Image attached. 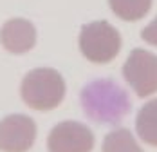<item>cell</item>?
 Listing matches in <instances>:
<instances>
[{
    "mask_svg": "<svg viewBox=\"0 0 157 152\" xmlns=\"http://www.w3.org/2000/svg\"><path fill=\"white\" fill-rule=\"evenodd\" d=\"M79 102L85 114L98 123H117L130 110V98L126 91L110 78H98L87 83Z\"/></svg>",
    "mask_w": 157,
    "mask_h": 152,
    "instance_id": "obj_1",
    "label": "cell"
},
{
    "mask_svg": "<svg viewBox=\"0 0 157 152\" xmlns=\"http://www.w3.org/2000/svg\"><path fill=\"white\" fill-rule=\"evenodd\" d=\"M20 94L31 109L51 110L62 103L65 96V80L56 69L38 67L24 76Z\"/></svg>",
    "mask_w": 157,
    "mask_h": 152,
    "instance_id": "obj_2",
    "label": "cell"
},
{
    "mask_svg": "<svg viewBox=\"0 0 157 152\" xmlns=\"http://www.w3.org/2000/svg\"><path fill=\"white\" fill-rule=\"evenodd\" d=\"M79 51L92 63H109L121 49V34L107 20L85 24L79 31Z\"/></svg>",
    "mask_w": 157,
    "mask_h": 152,
    "instance_id": "obj_3",
    "label": "cell"
},
{
    "mask_svg": "<svg viewBox=\"0 0 157 152\" xmlns=\"http://www.w3.org/2000/svg\"><path fill=\"white\" fill-rule=\"evenodd\" d=\"M123 76L137 96L157 92V54L146 49H134L123 63Z\"/></svg>",
    "mask_w": 157,
    "mask_h": 152,
    "instance_id": "obj_4",
    "label": "cell"
},
{
    "mask_svg": "<svg viewBox=\"0 0 157 152\" xmlns=\"http://www.w3.org/2000/svg\"><path fill=\"white\" fill-rule=\"evenodd\" d=\"M94 147L92 130L79 122H62L47 136L49 152H90Z\"/></svg>",
    "mask_w": 157,
    "mask_h": 152,
    "instance_id": "obj_5",
    "label": "cell"
},
{
    "mask_svg": "<svg viewBox=\"0 0 157 152\" xmlns=\"http://www.w3.org/2000/svg\"><path fill=\"white\" fill-rule=\"evenodd\" d=\"M36 139V123L25 114H9L0 120V150L27 152Z\"/></svg>",
    "mask_w": 157,
    "mask_h": 152,
    "instance_id": "obj_6",
    "label": "cell"
},
{
    "mask_svg": "<svg viewBox=\"0 0 157 152\" xmlns=\"http://www.w3.org/2000/svg\"><path fill=\"white\" fill-rule=\"evenodd\" d=\"M0 44L13 54H24L36 44V29L27 18H9L0 29Z\"/></svg>",
    "mask_w": 157,
    "mask_h": 152,
    "instance_id": "obj_7",
    "label": "cell"
},
{
    "mask_svg": "<svg viewBox=\"0 0 157 152\" xmlns=\"http://www.w3.org/2000/svg\"><path fill=\"white\" fill-rule=\"evenodd\" d=\"M136 129L144 143L157 147V100H150L139 109L136 118Z\"/></svg>",
    "mask_w": 157,
    "mask_h": 152,
    "instance_id": "obj_8",
    "label": "cell"
},
{
    "mask_svg": "<svg viewBox=\"0 0 157 152\" xmlns=\"http://www.w3.org/2000/svg\"><path fill=\"white\" fill-rule=\"evenodd\" d=\"M110 9L121 20H139L152 7V0H109Z\"/></svg>",
    "mask_w": 157,
    "mask_h": 152,
    "instance_id": "obj_9",
    "label": "cell"
},
{
    "mask_svg": "<svg viewBox=\"0 0 157 152\" xmlns=\"http://www.w3.org/2000/svg\"><path fill=\"white\" fill-rule=\"evenodd\" d=\"M103 152H143L128 129H116L103 139Z\"/></svg>",
    "mask_w": 157,
    "mask_h": 152,
    "instance_id": "obj_10",
    "label": "cell"
},
{
    "mask_svg": "<svg viewBox=\"0 0 157 152\" xmlns=\"http://www.w3.org/2000/svg\"><path fill=\"white\" fill-rule=\"evenodd\" d=\"M141 38L152 46H157V16L141 31Z\"/></svg>",
    "mask_w": 157,
    "mask_h": 152,
    "instance_id": "obj_11",
    "label": "cell"
}]
</instances>
